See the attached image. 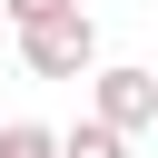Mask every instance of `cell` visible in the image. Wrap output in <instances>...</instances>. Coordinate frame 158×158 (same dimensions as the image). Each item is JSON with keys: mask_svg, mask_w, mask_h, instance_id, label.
<instances>
[{"mask_svg": "<svg viewBox=\"0 0 158 158\" xmlns=\"http://www.w3.org/2000/svg\"><path fill=\"white\" fill-rule=\"evenodd\" d=\"M20 59H30V79H89L99 69V20L69 0V10H49V20L20 30Z\"/></svg>", "mask_w": 158, "mask_h": 158, "instance_id": "1", "label": "cell"}, {"mask_svg": "<svg viewBox=\"0 0 158 158\" xmlns=\"http://www.w3.org/2000/svg\"><path fill=\"white\" fill-rule=\"evenodd\" d=\"M89 89H99L89 109H99L118 138H138V128L158 118V69H138V59H109V69H89Z\"/></svg>", "mask_w": 158, "mask_h": 158, "instance_id": "2", "label": "cell"}, {"mask_svg": "<svg viewBox=\"0 0 158 158\" xmlns=\"http://www.w3.org/2000/svg\"><path fill=\"white\" fill-rule=\"evenodd\" d=\"M59 158H128V138H118V128H109V118L89 109L79 128H59Z\"/></svg>", "mask_w": 158, "mask_h": 158, "instance_id": "3", "label": "cell"}, {"mask_svg": "<svg viewBox=\"0 0 158 158\" xmlns=\"http://www.w3.org/2000/svg\"><path fill=\"white\" fill-rule=\"evenodd\" d=\"M0 158H59V128H40V118H10V128H0Z\"/></svg>", "mask_w": 158, "mask_h": 158, "instance_id": "4", "label": "cell"}, {"mask_svg": "<svg viewBox=\"0 0 158 158\" xmlns=\"http://www.w3.org/2000/svg\"><path fill=\"white\" fill-rule=\"evenodd\" d=\"M49 10H69V0H0V20H10V30H30V20H49Z\"/></svg>", "mask_w": 158, "mask_h": 158, "instance_id": "5", "label": "cell"}, {"mask_svg": "<svg viewBox=\"0 0 158 158\" xmlns=\"http://www.w3.org/2000/svg\"><path fill=\"white\" fill-rule=\"evenodd\" d=\"M0 30H10V20H0Z\"/></svg>", "mask_w": 158, "mask_h": 158, "instance_id": "6", "label": "cell"}]
</instances>
